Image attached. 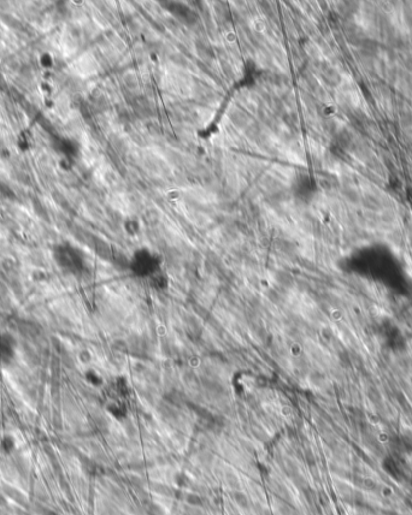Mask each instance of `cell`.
<instances>
[{"mask_svg": "<svg viewBox=\"0 0 412 515\" xmlns=\"http://www.w3.org/2000/svg\"><path fill=\"white\" fill-rule=\"evenodd\" d=\"M17 353V341L8 332L0 331V361L10 363L15 359Z\"/></svg>", "mask_w": 412, "mask_h": 515, "instance_id": "1", "label": "cell"}, {"mask_svg": "<svg viewBox=\"0 0 412 515\" xmlns=\"http://www.w3.org/2000/svg\"><path fill=\"white\" fill-rule=\"evenodd\" d=\"M166 5H169V4H166ZM166 8L170 11V12H172L174 15H176V17H178V18L182 19V21H184V22H190V19L194 18V13H193L189 8H187L186 6H183V5H181V4L170 2V5L169 6H166Z\"/></svg>", "mask_w": 412, "mask_h": 515, "instance_id": "2", "label": "cell"}]
</instances>
